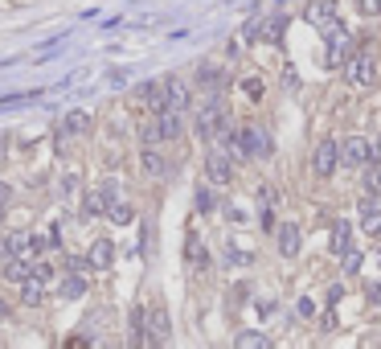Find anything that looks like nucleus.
Masks as SVG:
<instances>
[{
	"label": "nucleus",
	"mask_w": 381,
	"mask_h": 349,
	"mask_svg": "<svg viewBox=\"0 0 381 349\" xmlns=\"http://www.w3.org/2000/svg\"><path fill=\"white\" fill-rule=\"evenodd\" d=\"M197 136H201V140L234 136V131H230V120H226V111H221V103H217V99H210V103L197 111Z\"/></svg>",
	"instance_id": "f257e3e1"
},
{
	"label": "nucleus",
	"mask_w": 381,
	"mask_h": 349,
	"mask_svg": "<svg viewBox=\"0 0 381 349\" xmlns=\"http://www.w3.org/2000/svg\"><path fill=\"white\" fill-rule=\"evenodd\" d=\"M49 279H53V267L37 259V263H33V271L21 279V300H25V305H42V300H45V288H49Z\"/></svg>",
	"instance_id": "f03ea898"
},
{
	"label": "nucleus",
	"mask_w": 381,
	"mask_h": 349,
	"mask_svg": "<svg viewBox=\"0 0 381 349\" xmlns=\"http://www.w3.org/2000/svg\"><path fill=\"white\" fill-rule=\"evenodd\" d=\"M344 79H348L353 87H373V79H378V62H373V54H369V49H357V54L344 62Z\"/></svg>",
	"instance_id": "7ed1b4c3"
},
{
	"label": "nucleus",
	"mask_w": 381,
	"mask_h": 349,
	"mask_svg": "<svg viewBox=\"0 0 381 349\" xmlns=\"http://www.w3.org/2000/svg\"><path fill=\"white\" fill-rule=\"evenodd\" d=\"M230 140H234V152L238 156H266L271 152V140H266L262 128H242V131H234Z\"/></svg>",
	"instance_id": "20e7f679"
},
{
	"label": "nucleus",
	"mask_w": 381,
	"mask_h": 349,
	"mask_svg": "<svg viewBox=\"0 0 381 349\" xmlns=\"http://www.w3.org/2000/svg\"><path fill=\"white\" fill-rule=\"evenodd\" d=\"M373 161H378V148H373L365 136L344 140V165H353V169H369Z\"/></svg>",
	"instance_id": "39448f33"
},
{
	"label": "nucleus",
	"mask_w": 381,
	"mask_h": 349,
	"mask_svg": "<svg viewBox=\"0 0 381 349\" xmlns=\"http://www.w3.org/2000/svg\"><path fill=\"white\" fill-rule=\"evenodd\" d=\"M337 161H344V148H340L337 140H320L316 144V156H312V169L320 177H332L337 173Z\"/></svg>",
	"instance_id": "423d86ee"
},
{
	"label": "nucleus",
	"mask_w": 381,
	"mask_h": 349,
	"mask_svg": "<svg viewBox=\"0 0 381 349\" xmlns=\"http://www.w3.org/2000/svg\"><path fill=\"white\" fill-rule=\"evenodd\" d=\"M348 42H353V38H348V29H344L340 21H332V25L324 29V45H328V62H332V66H340V62H344Z\"/></svg>",
	"instance_id": "0eeeda50"
},
{
	"label": "nucleus",
	"mask_w": 381,
	"mask_h": 349,
	"mask_svg": "<svg viewBox=\"0 0 381 349\" xmlns=\"http://www.w3.org/2000/svg\"><path fill=\"white\" fill-rule=\"evenodd\" d=\"M205 177H210L213 185H226V181L234 177V165H230V152L213 148L210 156H205Z\"/></svg>",
	"instance_id": "6e6552de"
},
{
	"label": "nucleus",
	"mask_w": 381,
	"mask_h": 349,
	"mask_svg": "<svg viewBox=\"0 0 381 349\" xmlns=\"http://www.w3.org/2000/svg\"><path fill=\"white\" fill-rule=\"evenodd\" d=\"M169 337H172L169 312H164V305H156L152 312H148V341H152V346H164Z\"/></svg>",
	"instance_id": "1a4fd4ad"
},
{
	"label": "nucleus",
	"mask_w": 381,
	"mask_h": 349,
	"mask_svg": "<svg viewBox=\"0 0 381 349\" xmlns=\"http://www.w3.org/2000/svg\"><path fill=\"white\" fill-rule=\"evenodd\" d=\"M164 107H172V111H185L189 107V87L180 79H164Z\"/></svg>",
	"instance_id": "9d476101"
},
{
	"label": "nucleus",
	"mask_w": 381,
	"mask_h": 349,
	"mask_svg": "<svg viewBox=\"0 0 381 349\" xmlns=\"http://www.w3.org/2000/svg\"><path fill=\"white\" fill-rule=\"evenodd\" d=\"M299 243H303L299 226H296V222H283V226H279V251H283L287 259H296V255H299Z\"/></svg>",
	"instance_id": "9b49d317"
},
{
	"label": "nucleus",
	"mask_w": 381,
	"mask_h": 349,
	"mask_svg": "<svg viewBox=\"0 0 381 349\" xmlns=\"http://www.w3.org/2000/svg\"><path fill=\"white\" fill-rule=\"evenodd\" d=\"M337 4H340V0H312V4L303 8V21L324 25V21H332V17H337Z\"/></svg>",
	"instance_id": "f8f14e48"
},
{
	"label": "nucleus",
	"mask_w": 381,
	"mask_h": 349,
	"mask_svg": "<svg viewBox=\"0 0 381 349\" xmlns=\"http://www.w3.org/2000/svg\"><path fill=\"white\" fill-rule=\"evenodd\" d=\"M86 259H90V267L107 271V267H111V259H115V243H111V238H99V243L90 247V255H86Z\"/></svg>",
	"instance_id": "ddd939ff"
},
{
	"label": "nucleus",
	"mask_w": 381,
	"mask_h": 349,
	"mask_svg": "<svg viewBox=\"0 0 381 349\" xmlns=\"http://www.w3.org/2000/svg\"><path fill=\"white\" fill-rule=\"evenodd\" d=\"M156 131H160V140H176V136H180V111L164 107V111L156 115Z\"/></svg>",
	"instance_id": "4468645a"
},
{
	"label": "nucleus",
	"mask_w": 381,
	"mask_h": 349,
	"mask_svg": "<svg viewBox=\"0 0 381 349\" xmlns=\"http://www.w3.org/2000/svg\"><path fill=\"white\" fill-rule=\"evenodd\" d=\"M139 103H148V107L164 111V79H156V83H144V87H139Z\"/></svg>",
	"instance_id": "2eb2a0df"
},
{
	"label": "nucleus",
	"mask_w": 381,
	"mask_h": 349,
	"mask_svg": "<svg viewBox=\"0 0 381 349\" xmlns=\"http://www.w3.org/2000/svg\"><path fill=\"white\" fill-rule=\"evenodd\" d=\"M185 259L193 263V267L210 263V255H205V247H201V234H197V230H189V238H185Z\"/></svg>",
	"instance_id": "dca6fc26"
},
{
	"label": "nucleus",
	"mask_w": 381,
	"mask_h": 349,
	"mask_svg": "<svg viewBox=\"0 0 381 349\" xmlns=\"http://www.w3.org/2000/svg\"><path fill=\"white\" fill-rule=\"evenodd\" d=\"M62 131H66V136H83V131H90V111H66Z\"/></svg>",
	"instance_id": "f3484780"
},
{
	"label": "nucleus",
	"mask_w": 381,
	"mask_h": 349,
	"mask_svg": "<svg viewBox=\"0 0 381 349\" xmlns=\"http://www.w3.org/2000/svg\"><path fill=\"white\" fill-rule=\"evenodd\" d=\"M139 165H144V173H148V177H164V173H169V165H164V156H160V152H152V144L144 148V156H139Z\"/></svg>",
	"instance_id": "a211bd4d"
},
{
	"label": "nucleus",
	"mask_w": 381,
	"mask_h": 349,
	"mask_svg": "<svg viewBox=\"0 0 381 349\" xmlns=\"http://www.w3.org/2000/svg\"><path fill=\"white\" fill-rule=\"evenodd\" d=\"M29 271H33V263H25V255H12V259L4 263V279H12V284H21Z\"/></svg>",
	"instance_id": "6ab92c4d"
},
{
	"label": "nucleus",
	"mask_w": 381,
	"mask_h": 349,
	"mask_svg": "<svg viewBox=\"0 0 381 349\" xmlns=\"http://www.w3.org/2000/svg\"><path fill=\"white\" fill-rule=\"evenodd\" d=\"M107 218L115 222V226H127V222L135 218V210H131L127 202H119V197H111V202H107Z\"/></svg>",
	"instance_id": "aec40b11"
},
{
	"label": "nucleus",
	"mask_w": 381,
	"mask_h": 349,
	"mask_svg": "<svg viewBox=\"0 0 381 349\" xmlns=\"http://www.w3.org/2000/svg\"><path fill=\"white\" fill-rule=\"evenodd\" d=\"M131 341H135V346L148 341V312H144V308H131Z\"/></svg>",
	"instance_id": "412c9836"
},
{
	"label": "nucleus",
	"mask_w": 381,
	"mask_h": 349,
	"mask_svg": "<svg viewBox=\"0 0 381 349\" xmlns=\"http://www.w3.org/2000/svg\"><path fill=\"white\" fill-rule=\"evenodd\" d=\"M348 230H353V226H348V222L340 218L337 226H332V238H328V247H332V255H344V251H348Z\"/></svg>",
	"instance_id": "4be33fe9"
},
{
	"label": "nucleus",
	"mask_w": 381,
	"mask_h": 349,
	"mask_svg": "<svg viewBox=\"0 0 381 349\" xmlns=\"http://www.w3.org/2000/svg\"><path fill=\"white\" fill-rule=\"evenodd\" d=\"M58 292H62L66 300H78V296H86V279H83V275H66Z\"/></svg>",
	"instance_id": "5701e85b"
},
{
	"label": "nucleus",
	"mask_w": 381,
	"mask_h": 349,
	"mask_svg": "<svg viewBox=\"0 0 381 349\" xmlns=\"http://www.w3.org/2000/svg\"><path fill=\"white\" fill-rule=\"evenodd\" d=\"M107 202H111V197H107V189H99V193H86L83 210L90 214V218H94V214H103V210H107Z\"/></svg>",
	"instance_id": "b1692460"
},
{
	"label": "nucleus",
	"mask_w": 381,
	"mask_h": 349,
	"mask_svg": "<svg viewBox=\"0 0 381 349\" xmlns=\"http://www.w3.org/2000/svg\"><path fill=\"white\" fill-rule=\"evenodd\" d=\"M238 346H242V349H266V346H271V337H266V333H254V329H246V333H238Z\"/></svg>",
	"instance_id": "393cba45"
},
{
	"label": "nucleus",
	"mask_w": 381,
	"mask_h": 349,
	"mask_svg": "<svg viewBox=\"0 0 381 349\" xmlns=\"http://www.w3.org/2000/svg\"><path fill=\"white\" fill-rule=\"evenodd\" d=\"M283 29H287V21H283V17H266V21H262V38H266V42H279V38H283Z\"/></svg>",
	"instance_id": "a878e982"
},
{
	"label": "nucleus",
	"mask_w": 381,
	"mask_h": 349,
	"mask_svg": "<svg viewBox=\"0 0 381 349\" xmlns=\"http://www.w3.org/2000/svg\"><path fill=\"white\" fill-rule=\"evenodd\" d=\"M340 267H344V275H357V271H361V251L348 247V251L340 255Z\"/></svg>",
	"instance_id": "bb28decb"
},
{
	"label": "nucleus",
	"mask_w": 381,
	"mask_h": 349,
	"mask_svg": "<svg viewBox=\"0 0 381 349\" xmlns=\"http://www.w3.org/2000/svg\"><path fill=\"white\" fill-rule=\"evenodd\" d=\"M197 210H201V214H213V210H217V197H213V189H205V185L197 189Z\"/></svg>",
	"instance_id": "cd10ccee"
},
{
	"label": "nucleus",
	"mask_w": 381,
	"mask_h": 349,
	"mask_svg": "<svg viewBox=\"0 0 381 349\" xmlns=\"http://www.w3.org/2000/svg\"><path fill=\"white\" fill-rule=\"evenodd\" d=\"M365 189H378V193H381V165H369V173H365Z\"/></svg>",
	"instance_id": "c85d7f7f"
},
{
	"label": "nucleus",
	"mask_w": 381,
	"mask_h": 349,
	"mask_svg": "<svg viewBox=\"0 0 381 349\" xmlns=\"http://www.w3.org/2000/svg\"><path fill=\"white\" fill-rule=\"evenodd\" d=\"M197 79H201L205 87H217V83H221V74H217L213 66H201V70H197Z\"/></svg>",
	"instance_id": "c756f323"
},
{
	"label": "nucleus",
	"mask_w": 381,
	"mask_h": 349,
	"mask_svg": "<svg viewBox=\"0 0 381 349\" xmlns=\"http://www.w3.org/2000/svg\"><path fill=\"white\" fill-rule=\"evenodd\" d=\"M74 193H78V177L66 173V177H62V197H74Z\"/></svg>",
	"instance_id": "7c9ffc66"
},
{
	"label": "nucleus",
	"mask_w": 381,
	"mask_h": 349,
	"mask_svg": "<svg viewBox=\"0 0 381 349\" xmlns=\"http://www.w3.org/2000/svg\"><path fill=\"white\" fill-rule=\"evenodd\" d=\"M365 234H381V214H378V210H369V214H365Z\"/></svg>",
	"instance_id": "2f4dec72"
},
{
	"label": "nucleus",
	"mask_w": 381,
	"mask_h": 349,
	"mask_svg": "<svg viewBox=\"0 0 381 349\" xmlns=\"http://www.w3.org/2000/svg\"><path fill=\"white\" fill-rule=\"evenodd\" d=\"M361 13L365 17H381V0H361Z\"/></svg>",
	"instance_id": "473e14b6"
},
{
	"label": "nucleus",
	"mask_w": 381,
	"mask_h": 349,
	"mask_svg": "<svg viewBox=\"0 0 381 349\" xmlns=\"http://www.w3.org/2000/svg\"><path fill=\"white\" fill-rule=\"evenodd\" d=\"M242 90H246L251 99H258V95H262V83H258V79H246V83H242Z\"/></svg>",
	"instance_id": "72a5a7b5"
},
{
	"label": "nucleus",
	"mask_w": 381,
	"mask_h": 349,
	"mask_svg": "<svg viewBox=\"0 0 381 349\" xmlns=\"http://www.w3.org/2000/svg\"><path fill=\"white\" fill-rule=\"evenodd\" d=\"M299 316H312V312H316V308H312V300H307V296H299Z\"/></svg>",
	"instance_id": "f704fd0d"
},
{
	"label": "nucleus",
	"mask_w": 381,
	"mask_h": 349,
	"mask_svg": "<svg viewBox=\"0 0 381 349\" xmlns=\"http://www.w3.org/2000/svg\"><path fill=\"white\" fill-rule=\"evenodd\" d=\"M340 296H344V288H340V284H337V288H328V305H332V308L340 305Z\"/></svg>",
	"instance_id": "c9c22d12"
},
{
	"label": "nucleus",
	"mask_w": 381,
	"mask_h": 349,
	"mask_svg": "<svg viewBox=\"0 0 381 349\" xmlns=\"http://www.w3.org/2000/svg\"><path fill=\"white\" fill-rule=\"evenodd\" d=\"M365 296H369L373 305H381V279H378V284H369V292H365Z\"/></svg>",
	"instance_id": "e433bc0d"
},
{
	"label": "nucleus",
	"mask_w": 381,
	"mask_h": 349,
	"mask_svg": "<svg viewBox=\"0 0 381 349\" xmlns=\"http://www.w3.org/2000/svg\"><path fill=\"white\" fill-rule=\"evenodd\" d=\"M8 197H12V185H8V181H0V202H8Z\"/></svg>",
	"instance_id": "4c0bfd02"
},
{
	"label": "nucleus",
	"mask_w": 381,
	"mask_h": 349,
	"mask_svg": "<svg viewBox=\"0 0 381 349\" xmlns=\"http://www.w3.org/2000/svg\"><path fill=\"white\" fill-rule=\"evenodd\" d=\"M0 316H8V305H4V300H0Z\"/></svg>",
	"instance_id": "58836bf2"
},
{
	"label": "nucleus",
	"mask_w": 381,
	"mask_h": 349,
	"mask_svg": "<svg viewBox=\"0 0 381 349\" xmlns=\"http://www.w3.org/2000/svg\"><path fill=\"white\" fill-rule=\"evenodd\" d=\"M0 226H4V202H0Z\"/></svg>",
	"instance_id": "ea45409f"
}]
</instances>
